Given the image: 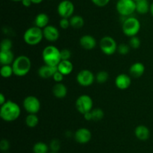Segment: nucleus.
<instances>
[{
	"instance_id": "f257e3e1",
	"label": "nucleus",
	"mask_w": 153,
	"mask_h": 153,
	"mask_svg": "<svg viewBox=\"0 0 153 153\" xmlns=\"http://www.w3.org/2000/svg\"><path fill=\"white\" fill-rule=\"evenodd\" d=\"M21 109L19 105L13 100H7L0 108V116L4 122H11L19 117Z\"/></svg>"
},
{
	"instance_id": "f03ea898",
	"label": "nucleus",
	"mask_w": 153,
	"mask_h": 153,
	"mask_svg": "<svg viewBox=\"0 0 153 153\" xmlns=\"http://www.w3.org/2000/svg\"><path fill=\"white\" fill-rule=\"evenodd\" d=\"M13 74L17 76H24L28 74L31 68V59L28 56L21 55L15 58L12 63Z\"/></svg>"
},
{
	"instance_id": "7ed1b4c3",
	"label": "nucleus",
	"mask_w": 153,
	"mask_h": 153,
	"mask_svg": "<svg viewBox=\"0 0 153 153\" xmlns=\"http://www.w3.org/2000/svg\"><path fill=\"white\" fill-rule=\"evenodd\" d=\"M42 58L45 64L49 66H58L61 61V50L54 45H49L43 49Z\"/></svg>"
},
{
	"instance_id": "20e7f679",
	"label": "nucleus",
	"mask_w": 153,
	"mask_h": 153,
	"mask_svg": "<svg viewBox=\"0 0 153 153\" xmlns=\"http://www.w3.org/2000/svg\"><path fill=\"white\" fill-rule=\"evenodd\" d=\"M123 32L128 37L136 36L140 30V22L134 16H128L124 20L122 25Z\"/></svg>"
},
{
	"instance_id": "39448f33",
	"label": "nucleus",
	"mask_w": 153,
	"mask_h": 153,
	"mask_svg": "<svg viewBox=\"0 0 153 153\" xmlns=\"http://www.w3.org/2000/svg\"><path fill=\"white\" fill-rule=\"evenodd\" d=\"M43 38V33L42 28L37 26H32L25 30L23 34V40L27 44L30 46L37 45Z\"/></svg>"
},
{
	"instance_id": "423d86ee",
	"label": "nucleus",
	"mask_w": 153,
	"mask_h": 153,
	"mask_svg": "<svg viewBox=\"0 0 153 153\" xmlns=\"http://www.w3.org/2000/svg\"><path fill=\"white\" fill-rule=\"evenodd\" d=\"M116 10L122 16H129L136 11V2L134 0H118Z\"/></svg>"
},
{
	"instance_id": "0eeeda50",
	"label": "nucleus",
	"mask_w": 153,
	"mask_h": 153,
	"mask_svg": "<svg viewBox=\"0 0 153 153\" xmlns=\"http://www.w3.org/2000/svg\"><path fill=\"white\" fill-rule=\"evenodd\" d=\"M93 106H94L93 99L88 94H82L76 99V108L82 115L92 110Z\"/></svg>"
},
{
	"instance_id": "6e6552de",
	"label": "nucleus",
	"mask_w": 153,
	"mask_h": 153,
	"mask_svg": "<svg viewBox=\"0 0 153 153\" xmlns=\"http://www.w3.org/2000/svg\"><path fill=\"white\" fill-rule=\"evenodd\" d=\"M117 44L116 40L110 36H105L100 40V47L102 52L107 56H111L117 51Z\"/></svg>"
},
{
	"instance_id": "1a4fd4ad",
	"label": "nucleus",
	"mask_w": 153,
	"mask_h": 153,
	"mask_svg": "<svg viewBox=\"0 0 153 153\" xmlns=\"http://www.w3.org/2000/svg\"><path fill=\"white\" fill-rule=\"evenodd\" d=\"M75 11L74 4L70 0H62L57 7V12L61 18L70 19Z\"/></svg>"
},
{
	"instance_id": "9d476101",
	"label": "nucleus",
	"mask_w": 153,
	"mask_h": 153,
	"mask_svg": "<svg viewBox=\"0 0 153 153\" xmlns=\"http://www.w3.org/2000/svg\"><path fill=\"white\" fill-rule=\"evenodd\" d=\"M24 109L28 113L37 114L40 111L41 104L40 100L34 95H29L25 98L22 102Z\"/></svg>"
},
{
	"instance_id": "9b49d317",
	"label": "nucleus",
	"mask_w": 153,
	"mask_h": 153,
	"mask_svg": "<svg viewBox=\"0 0 153 153\" xmlns=\"http://www.w3.org/2000/svg\"><path fill=\"white\" fill-rule=\"evenodd\" d=\"M96 76L91 70L88 69H83L78 73L76 76L77 82L82 86H90L94 83Z\"/></svg>"
},
{
	"instance_id": "f8f14e48",
	"label": "nucleus",
	"mask_w": 153,
	"mask_h": 153,
	"mask_svg": "<svg viewBox=\"0 0 153 153\" xmlns=\"http://www.w3.org/2000/svg\"><path fill=\"white\" fill-rule=\"evenodd\" d=\"M92 137L91 130L86 128H81L77 129L74 134L75 140L80 144H85L90 142Z\"/></svg>"
},
{
	"instance_id": "ddd939ff",
	"label": "nucleus",
	"mask_w": 153,
	"mask_h": 153,
	"mask_svg": "<svg viewBox=\"0 0 153 153\" xmlns=\"http://www.w3.org/2000/svg\"><path fill=\"white\" fill-rule=\"evenodd\" d=\"M43 38L49 42H55L60 37V32L58 28L52 25H48L43 28Z\"/></svg>"
},
{
	"instance_id": "4468645a",
	"label": "nucleus",
	"mask_w": 153,
	"mask_h": 153,
	"mask_svg": "<svg viewBox=\"0 0 153 153\" xmlns=\"http://www.w3.org/2000/svg\"><path fill=\"white\" fill-rule=\"evenodd\" d=\"M131 84V79L129 75L126 74H120L117 76L115 79V85L119 89H127Z\"/></svg>"
},
{
	"instance_id": "2eb2a0df",
	"label": "nucleus",
	"mask_w": 153,
	"mask_h": 153,
	"mask_svg": "<svg viewBox=\"0 0 153 153\" xmlns=\"http://www.w3.org/2000/svg\"><path fill=\"white\" fill-rule=\"evenodd\" d=\"M58 70V66H49L44 64L38 69V75L43 79H48L52 77L54 74Z\"/></svg>"
},
{
	"instance_id": "dca6fc26",
	"label": "nucleus",
	"mask_w": 153,
	"mask_h": 153,
	"mask_svg": "<svg viewBox=\"0 0 153 153\" xmlns=\"http://www.w3.org/2000/svg\"><path fill=\"white\" fill-rule=\"evenodd\" d=\"M79 44L82 48L88 50H91L95 48L96 45H97V40L92 35L85 34V35L81 37L80 40H79Z\"/></svg>"
},
{
	"instance_id": "f3484780",
	"label": "nucleus",
	"mask_w": 153,
	"mask_h": 153,
	"mask_svg": "<svg viewBox=\"0 0 153 153\" xmlns=\"http://www.w3.org/2000/svg\"><path fill=\"white\" fill-rule=\"evenodd\" d=\"M134 135L140 140L145 141L149 138L150 131L146 126L143 125V124H140L134 129Z\"/></svg>"
},
{
	"instance_id": "a211bd4d",
	"label": "nucleus",
	"mask_w": 153,
	"mask_h": 153,
	"mask_svg": "<svg viewBox=\"0 0 153 153\" xmlns=\"http://www.w3.org/2000/svg\"><path fill=\"white\" fill-rule=\"evenodd\" d=\"M145 72V66L144 64L142 62H137L134 63L131 65L129 68V74L131 76L134 78H139L141 76H143V74Z\"/></svg>"
},
{
	"instance_id": "6ab92c4d",
	"label": "nucleus",
	"mask_w": 153,
	"mask_h": 153,
	"mask_svg": "<svg viewBox=\"0 0 153 153\" xmlns=\"http://www.w3.org/2000/svg\"><path fill=\"white\" fill-rule=\"evenodd\" d=\"M52 93L57 98H64L67 94V87L62 82H56L52 87Z\"/></svg>"
},
{
	"instance_id": "aec40b11",
	"label": "nucleus",
	"mask_w": 153,
	"mask_h": 153,
	"mask_svg": "<svg viewBox=\"0 0 153 153\" xmlns=\"http://www.w3.org/2000/svg\"><path fill=\"white\" fill-rule=\"evenodd\" d=\"M58 70L64 76L70 74L73 70V63L70 60H61L58 64Z\"/></svg>"
},
{
	"instance_id": "412c9836",
	"label": "nucleus",
	"mask_w": 153,
	"mask_h": 153,
	"mask_svg": "<svg viewBox=\"0 0 153 153\" xmlns=\"http://www.w3.org/2000/svg\"><path fill=\"white\" fill-rule=\"evenodd\" d=\"M14 59V55L11 50H0V63L1 65L11 64Z\"/></svg>"
},
{
	"instance_id": "4be33fe9",
	"label": "nucleus",
	"mask_w": 153,
	"mask_h": 153,
	"mask_svg": "<svg viewBox=\"0 0 153 153\" xmlns=\"http://www.w3.org/2000/svg\"><path fill=\"white\" fill-rule=\"evenodd\" d=\"M49 17L46 13H40L35 16L34 19V26L40 28H44L49 25Z\"/></svg>"
},
{
	"instance_id": "5701e85b",
	"label": "nucleus",
	"mask_w": 153,
	"mask_h": 153,
	"mask_svg": "<svg viewBox=\"0 0 153 153\" xmlns=\"http://www.w3.org/2000/svg\"><path fill=\"white\" fill-rule=\"evenodd\" d=\"M150 10V4L148 0H140L136 2V12L140 14H146Z\"/></svg>"
},
{
	"instance_id": "b1692460",
	"label": "nucleus",
	"mask_w": 153,
	"mask_h": 153,
	"mask_svg": "<svg viewBox=\"0 0 153 153\" xmlns=\"http://www.w3.org/2000/svg\"><path fill=\"white\" fill-rule=\"evenodd\" d=\"M70 26L76 29L82 28L85 25V20L80 15H73L70 18Z\"/></svg>"
},
{
	"instance_id": "393cba45",
	"label": "nucleus",
	"mask_w": 153,
	"mask_h": 153,
	"mask_svg": "<svg viewBox=\"0 0 153 153\" xmlns=\"http://www.w3.org/2000/svg\"><path fill=\"white\" fill-rule=\"evenodd\" d=\"M39 123V118L37 114L28 113L25 118V124L28 128H35Z\"/></svg>"
},
{
	"instance_id": "a878e982",
	"label": "nucleus",
	"mask_w": 153,
	"mask_h": 153,
	"mask_svg": "<svg viewBox=\"0 0 153 153\" xmlns=\"http://www.w3.org/2000/svg\"><path fill=\"white\" fill-rule=\"evenodd\" d=\"M49 146L44 142H37L33 146L34 153H48Z\"/></svg>"
},
{
	"instance_id": "bb28decb",
	"label": "nucleus",
	"mask_w": 153,
	"mask_h": 153,
	"mask_svg": "<svg viewBox=\"0 0 153 153\" xmlns=\"http://www.w3.org/2000/svg\"><path fill=\"white\" fill-rule=\"evenodd\" d=\"M1 76L3 78H9L13 74V70L12 65L10 64H5V65H1V70H0Z\"/></svg>"
},
{
	"instance_id": "cd10ccee",
	"label": "nucleus",
	"mask_w": 153,
	"mask_h": 153,
	"mask_svg": "<svg viewBox=\"0 0 153 153\" xmlns=\"http://www.w3.org/2000/svg\"><path fill=\"white\" fill-rule=\"evenodd\" d=\"M109 74L105 70H100L96 75V80L98 83L102 84L106 82V81L108 80Z\"/></svg>"
},
{
	"instance_id": "c85d7f7f",
	"label": "nucleus",
	"mask_w": 153,
	"mask_h": 153,
	"mask_svg": "<svg viewBox=\"0 0 153 153\" xmlns=\"http://www.w3.org/2000/svg\"><path fill=\"white\" fill-rule=\"evenodd\" d=\"M93 116V121H100L104 118V111L100 108H96L91 110Z\"/></svg>"
},
{
	"instance_id": "c756f323",
	"label": "nucleus",
	"mask_w": 153,
	"mask_h": 153,
	"mask_svg": "<svg viewBox=\"0 0 153 153\" xmlns=\"http://www.w3.org/2000/svg\"><path fill=\"white\" fill-rule=\"evenodd\" d=\"M13 43L9 38H4L1 42V50H11Z\"/></svg>"
},
{
	"instance_id": "7c9ffc66",
	"label": "nucleus",
	"mask_w": 153,
	"mask_h": 153,
	"mask_svg": "<svg viewBox=\"0 0 153 153\" xmlns=\"http://www.w3.org/2000/svg\"><path fill=\"white\" fill-rule=\"evenodd\" d=\"M140 40L138 37L137 36H133V37L130 38L129 40V46L130 47L133 48V49H138L140 46Z\"/></svg>"
},
{
	"instance_id": "2f4dec72",
	"label": "nucleus",
	"mask_w": 153,
	"mask_h": 153,
	"mask_svg": "<svg viewBox=\"0 0 153 153\" xmlns=\"http://www.w3.org/2000/svg\"><path fill=\"white\" fill-rule=\"evenodd\" d=\"M130 51L129 44H120L117 46V52L121 55H127Z\"/></svg>"
},
{
	"instance_id": "473e14b6",
	"label": "nucleus",
	"mask_w": 153,
	"mask_h": 153,
	"mask_svg": "<svg viewBox=\"0 0 153 153\" xmlns=\"http://www.w3.org/2000/svg\"><path fill=\"white\" fill-rule=\"evenodd\" d=\"M49 148L52 150V152H58L59 151L60 148H61V142L57 139L52 140L50 142V144H49Z\"/></svg>"
},
{
	"instance_id": "72a5a7b5",
	"label": "nucleus",
	"mask_w": 153,
	"mask_h": 153,
	"mask_svg": "<svg viewBox=\"0 0 153 153\" xmlns=\"http://www.w3.org/2000/svg\"><path fill=\"white\" fill-rule=\"evenodd\" d=\"M72 52L69 49H63L61 50V60H70Z\"/></svg>"
},
{
	"instance_id": "f704fd0d",
	"label": "nucleus",
	"mask_w": 153,
	"mask_h": 153,
	"mask_svg": "<svg viewBox=\"0 0 153 153\" xmlns=\"http://www.w3.org/2000/svg\"><path fill=\"white\" fill-rule=\"evenodd\" d=\"M59 26L62 29H67L70 26V19H68V18H61L59 21Z\"/></svg>"
},
{
	"instance_id": "c9c22d12",
	"label": "nucleus",
	"mask_w": 153,
	"mask_h": 153,
	"mask_svg": "<svg viewBox=\"0 0 153 153\" xmlns=\"http://www.w3.org/2000/svg\"><path fill=\"white\" fill-rule=\"evenodd\" d=\"M91 1L97 7L102 8L107 5L110 2L111 0H91Z\"/></svg>"
},
{
	"instance_id": "e433bc0d",
	"label": "nucleus",
	"mask_w": 153,
	"mask_h": 153,
	"mask_svg": "<svg viewBox=\"0 0 153 153\" xmlns=\"http://www.w3.org/2000/svg\"><path fill=\"white\" fill-rule=\"evenodd\" d=\"M10 148V143L9 141L6 139H2L0 142V149L3 152L7 151Z\"/></svg>"
},
{
	"instance_id": "4c0bfd02",
	"label": "nucleus",
	"mask_w": 153,
	"mask_h": 153,
	"mask_svg": "<svg viewBox=\"0 0 153 153\" xmlns=\"http://www.w3.org/2000/svg\"><path fill=\"white\" fill-rule=\"evenodd\" d=\"M64 75L62 74L61 72H59L58 70V71H56L55 74H54L52 78H53V80H55V82H61L63 81V80H64Z\"/></svg>"
},
{
	"instance_id": "58836bf2",
	"label": "nucleus",
	"mask_w": 153,
	"mask_h": 153,
	"mask_svg": "<svg viewBox=\"0 0 153 153\" xmlns=\"http://www.w3.org/2000/svg\"><path fill=\"white\" fill-rule=\"evenodd\" d=\"M83 116H84V118H85V120H87V121H93V116H92V112H91V111L86 112V113L84 114Z\"/></svg>"
},
{
	"instance_id": "ea45409f",
	"label": "nucleus",
	"mask_w": 153,
	"mask_h": 153,
	"mask_svg": "<svg viewBox=\"0 0 153 153\" xmlns=\"http://www.w3.org/2000/svg\"><path fill=\"white\" fill-rule=\"evenodd\" d=\"M21 3H22V4L24 7L26 8L30 7V6L32 4V2H31V0H22V1L21 2Z\"/></svg>"
},
{
	"instance_id": "a19ab883",
	"label": "nucleus",
	"mask_w": 153,
	"mask_h": 153,
	"mask_svg": "<svg viewBox=\"0 0 153 153\" xmlns=\"http://www.w3.org/2000/svg\"><path fill=\"white\" fill-rule=\"evenodd\" d=\"M6 101H7V100H6L5 96L4 95L3 93H1V94H0V105L1 106V105L4 104Z\"/></svg>"
},
{
	"instance_id": "79ce46f5",
	"label": "nucleus",
	"mask_w": 153,
	"mask_h": 153,
	"mask_svg": "<svg viewBox=\"0 0 153 153\" xmlns=\"http://www.w3.org/2000/svg\"><path fill=\"white\" fill-rule=\"evenodd\" d=\"M32 4H40L41 2H43V0H31Z\"/></svg>"
},
{
	"instance_id": "37998d69",
	"label": "nucleus",
	"mask_w": 153,
	"mask_h": 153,
	"mask_svg": "<svg viewBox=\"0 0 153 153\" xmlns=\"http://www.w3.org/2000/svg\"><path fill=\"white\" fill-rule=\"evenodd\" d=\"M149 12H150L151 15L153 16V2L150 4V10H149Z\"/></svg>"
},
{
	"instance_id": "c03bdc74",
	"label": "nucleus",
	"mask_w": 153,
	"mask_h": 153,
	"mask_svg": "<svg viewBox=\"0 0 153 153\" xmlns=\"http://www.w3.org/2000/svg\"><path fill=\"white\" fill-rule=\"evenodd\" d=\"M11 1H13V2H21L22 0H11Z\"/></svg>"
},
{
	"instance_id": "a18cd8bd",
	"label": "nucleus",
	"mask_w": 153,
	"mask_h": 153,
	"mask_svg": "<svg viewBox=\"0 0 153 153\" xmlns=\"http://www.w3.org/2000/svg\"><path fill=\"white\" fill-rule=\"evenodd\" d=\"M50 153H58V152H50Z\"/></svg>"
},
{
	"instance_id": "49530a36",
	"label": "nucleus",
	"mask_w": 153,
	"mask_h": 153,
	"mask_svg": "<svg viewBox=\"0 0 153 153\" xmlns=\"http://www.w3.org/2000/svg\"><path fill=\"white\" fill-rule=\"evenodd\" d=\"M134 2H137V1H140V0H134Z\"/></svg>"
},
{
	"instance_id": "de8ad7c7",
	"label": "nucleus",
	"mask_w": 153,
	"mask_h": 153,
	"mask_svg": "<svg viewBox=\"0 0 153 153\" xmlns=\"http://www.w3.org/2000/svg\"><path fill=\"white\" fill-rule=\"evenodd\" d=\"M51 1H52V0H51Z\"/></svg>"
},
{
	"instance_id": "09e8293b",
	"label": "nucleus",
	"mask_w": 153,
	"mask_h": 153,
	"mask_svg": "<svg viewBox=\"0 0 153 153\" xmlns=\"http://www.w3.org/2000/svg\"><path fill=\"white\" fill-rule=\"evenodd\" d=\"M6 153H7V152H6Z\"/></svg>"
}]
</instances>
